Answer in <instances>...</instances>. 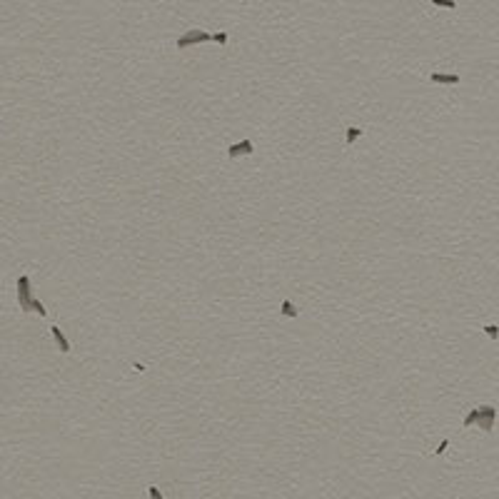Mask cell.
Instances as JSON below:
<instances>
[{"mask_svg": "<svg viewBox=\"0 0 499 499\" xmlns=\"http://www.w3.org/2000/svg\"><path fill=\"white\" fill-rule=\"evenodd\" d=\"M494 419H497V409L492 404L487 407H479V409H472L467 417H464V427H472V424H479L484 432H492L494 429Z\"/></svg>", "mask_w": 499, "mask_h": 499, "instance_id": "1", "label": "cell"}, {"mask_svg": "<svg viewBox=\"0 0 499 499\" xmlns=\"http://www.w3.org/2000/svg\"><path fill=\"white\" fill-rule=\"evenodd\" d=\"M18 305L23 312H32V302H35V297H32V285H30V277L28 274H20L18 277Z\"/></svg>", "mask_w": 499, "mask_h": 499, "instance_id": "2", "label": "cell"}, {"mask_svg": "<svg viewBox=\"0 0 499 499\" xmlns=\"http://www.w3.org/2000/svg\"><path fill=\"white\" fill-rule=\"evenodd\" d=\"M197 43H212V35L205 30H187L185 35L177 38V50H185V48L197 45Z\"/></svg>", "mask_w": 499, "mask_h": 499, "instance_id": "3", "label": "cell"}, {"mask_svg": "<svg viewBox=\"0 0 499 499\" xmlns=\"http://www.w3.org/2000/svg\"><path fill=\"white\" fill-rule=\"evenodd\" d=\"M252 152H255L252 140H240V143H235V145H230V147H227V158H230V160H235L237 155H252Z\"/></svg>", "mask_w": 499, "mask_h": 499, "instance_id": "4", "label": "cell"}, {"mask_svg": "<svg viewBox=\"0 0 499 499\" xmlns=\"http://www.w3.org/2000/svg\"><path fill=\"white\" fill-rule=\"evenodd\" d=\"M50 332H53V337H55V345H58V350H60L63 354H67V352H70V342L65 339V335L60 332V327H58V324H53V327H50Z\"/></svg>", "mask_w": 499, "mask_h": 499, "instance_id": "5", "label": "cell"}, {"mask_svg": "<svg viewBox=\"0 0 499 499\" xmlns=\"http://www.w3.org/2000/svg\"><path fill=\"white\" fill-rule=\"evenodd\" d=\"M429 80L432 82H437V85H457L459 82V75H447V73H432L429 75Z\"/></svg>", "mask_w": 499, "mask_h": 499, "instance_id": "6", "label": "cell"}, {"mask_svg": "<svg viewBox=\"0 0 499 499\" xmlns=\"http://www.w3.org/2000/svg\"><path fill=\"white\" fill-rule=\"evenodd\" d=\"M280 315H282L285 320H295V317H300V309L292 305L290 300H282V305H280Z\"/></svg>", "mask_w": 499, "mask_h": 499, "instance_id": "7", "label": "cell"}, {"mask_svg": "<svg viewBox=\"0 0 499 499\" xmlns=\"http://www.w3.org/2000/svg\"><path fill=\"white\" fill-rule=\"evenodd\" d=\"M357 137H362V130H359V128H347V132H345V140H347V145L357 143Z\"/></svg>", "mask_w": 499, "mask_h": 499, "instance_id": "8", "label": "cell"}, {"mask_svg": "<svg viewBox=\"0 0 499 499\" xmlns=\"http://www.w3.org/2000/svg\"><path fill=\"white\" fill-rule=\"evenodd\" d=\"M435 5H437V8H450V10H454V8H457L454 0H435Z\"/></svg>", "mask_w": 499, "mask_h": 499, "instance_id": "9", "label": "cell"}, {"mask_svg": "<svg viewBox=\"0 0 499 499\" xmlns=\"http://www.w3.org/2000/svg\"><path fill=\"white\" fill-rule=\"evenodd\" d=\"M32 312H38L40 317H45V315H48V309L43 307V302H40V300H35V302H32Z\"/></svg>", "mask_w": 499, "mask_h": 499, "instance_id": "10", "label": "cell"}, {"mask_svg": "<svg viewBox=\"0 0 499 499\" xmlns=\"http://www.w3.org/2000/svg\"><path fill=\"white\" fill-rule=\"evenodd\" d=\"M484 332L489 335V339H497V337H499V327H497V324H489V327H484Z\"/></svg>", "mask_w": 499, "mask_h": 499, "instance_id": "11", "label": "cell"}, {"mask_svg": "<svg viewBox=\"0 0 499 499\" xmlns=\"http://www.w3.org/2000/svg\"><path fill=\"white\" fill-rule=\"evenodd\" d=\"M212 43L225 45V43H227V32H215V35H212Z\"/></svg>", "mask_w": 499, "mask_h": 499, "instance_id": "12", "label": "cell"}, {"mask_svg": "<svg viewBox=\"0 0 499 499\" xmlns=\"http://www.w3.org/2000/svg\"><path fill=\"white\" fill-rule=\"evenodd\" d=\"M447 447H450V439H442V442H439V447L435 450V457H439V454H442V452L447 450Z\"/></svg>", "mask_w": 499, "mask_h": 499, "instance_id": "13", "label": "cell"}, {"mask_svg": "<svg viewBox=\"0 0 499 499\" xmlns=\"http://www.w3.org/2000/svg\"><path fill=\"white\" fill-rule=\"evenodd\" d=\"M147 494H150V499H162V494H160V489H158V487H155V484H152V487L147 489Z\"/></svg>", "mask_w": 499, "mask_h": 499, "instance_id": "14", "label": "cell"}]
</instances>
